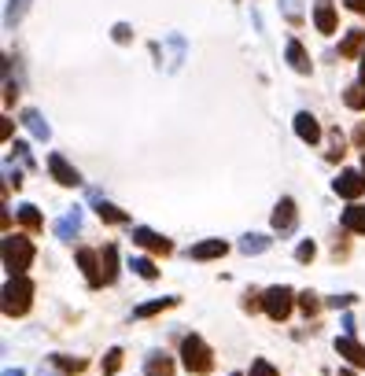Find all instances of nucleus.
Returning <instances> with one entry per match:
<instances>
[{"label":"nucleus","instance_id":"nucleus-1","mask_svg":"<svg viewBox=\"0 0 365 376\" xmlns=\"http://www.w3.org/2000/svg\"><path fill=\"white\" fill-rule=\"evenodd\" d=\"M34 262V243L26 236H4V270L8 277H26Z\"/></svg>","mask_w":365,"mask_h":376},{"label":"nucleus","instance_id":"nucleus-2","mask_svg":"<svg viewBox=\"0 0 365 376\" xmlns=\"http://www.w3.org/2000/svg\"><path fill=\"white\" fill-rule=\"evenodd\" d=\"M34 303V284L30 277H8L4 280V314L8 317H23Z\"/></svg>","mask_w":365,"mask_h":376},{"label":"nucleus","instance_id":"nucleus-3","mask_svg":"<svg viewBox=\"0 0 365 376\" xmlns=\"http://www.w3.org/2000/svg\"><path fill=\"white\" fill-rule=\"evenodd\" d=\"M181 362H185V369L188 372H196V376H207L210 369H214V354H210V347L203 343V336H185V343H181Z\"/></svg>","mask_w":365,"mask_h":376},{"label":"nucleus","instance_id":"nucleus-4","mask_svg":"<svg viewBox=\"0 0 365 376\" xmlns=\"http://www.w3.org/2000/svg\"><path fill=\"white\" fill-rule=\"evenodd\" d=\"M292 306H295V292L284 284H277V288H266L262 292V310L273 317V321H284L292 314Z\"/></svg>","mask_w":365,"mask_h":376},{"label":"nucleus","instance_id":"nucleus-5","mask_svg":"<svg viewBox=\"0 0 365 376\" xmlns=\"http://www.w3.org/2000/svg\"><path fill=\"white\" fill-rule=\"evenodd\" d=\"M295 225H299L295 199H292V195H281V203L273 207V229L281 233V236H288V233H295Z\"/></svg>","mask_w":365,"mask_h":376},{"label":"nucleus","instance_id":"nucleus-6","mask_svg":"<svg viewBox=\"0 0 365 376\" xmlns=\"http://www.w3.org/2000/svg\"><path fill=\"white\" fill-rule=\"evenodd\" d=\"M133 243L144 251H155V255H170L174 251V243H170L166 236H159L155 229H144V225H133Z\"/></svg>","mask_w":365,"mask_h":376},{"label":"nucleus","instance_id":"nucleus-7","mask_svg":"<svg viewBox=\"0 0 365 376\" xmlns=\"http://www.w3.org/2000/svg\"><path fill=\"white\" fill-rule=\"evenodd\" d=\"M332 188H336V195H343V199H358V195L365 192V173H358V170H339V177L332 181Z\"/></svg>","mask_w":365,"mask_h":376},{"label":"nucleus","instance_id":"nucleus-8","mask_svg":"<svg viewBox=\"0 0 365 376\" xmlns=\"http://www.w3.org/2000/svg\"><path fill=\"white\" fill-rule=\"evenodd\" d=\"M48 170H52V177H56L59 185H67V188H78V185H81V173H78L67 159H63L59 151H52V155H48Z\"/></svg>","mask_w":365,"mask_h":376},{"label":"nucleus","instance_id":"nucleus-9","mask_svg":"<svg viewBox=\"0 0 365 376\" xmlns=\"http://www.w3.org/2000/svg\"><path fill=\"white\" fill-rule=\"evenodd\" d=\"M314 26L321 34H336V4L332 0H314Z\"/></svg>","mask_w":365,"mask_h":376},{"label":"nucleus","instance_id":"nucleus-10","mask_svg":"<svg viewBox=\"0 0 365 376\" xmlns=\"http://www.w3.org/2000/svg\"><path fill=\"white\" fill-rule=\"evenodd\" d=\"M78 262H81V270H85V280H89L93 288H100V284H103L100 251H89V248H81V251H78Z\"/></svg>","mask_w":365,"mask_h":376},{"label":"nucleus","instance_id":"nucleus-11","mask_svg":"<svg viewBox=\"0 0 365 376\" xmlns=\"http://www.w3.org/2000/svg\"><path fill=\"white\" fill-rule=\"evenodd\" d=\"M225 251H229L225 240H203V243H196V248H188V258L192 262H210V258H222Z\"/></svg>","mask_w":365,"mask_h":376},{"label":"nucleus","instance_id":"nucleus-12","mask_svg":"<svg viewBox=\"0 0 365 376\" xmlns=\"http://www.w3.org/2000/svg\"><path fill=\"white\" fill-rule=\"evenodd\" d=\"M336 354H339V358H347L351 365L365 369V347H361L354 336H339V340H336Z\"/></svg>","mask_w":365,"mask_h":376},{"label":"nucleus","instance_id":"nucleus-13","mask_svg":"<svg viewBox=\"0 0 365 376\" xmlns=\"http://www.w3.org/2000/svg\"><path fill=\"white\" fill-rule=\"evenodd\" d=\"M144 376H174V358L166 350H152L144 358Z\"/></svg>","mask_w":365,"mask_h":376},{"label":"nucleus","instance_id":"nucleus-14","mask_svg":"<svg viewBox=\"0 0 365 376\" xmlns=\"http://www.w3.org/2000/svg\"><path fill=\"white\" fill-rule=\"evenodd\" d=\"M295 133H299V141H307V144L321 141V126H317V118L310 115V111H299L295 115Z\"/></svg>","mask_w":365,"mask_h":376},{"label":"nucleus","instance_id":"nucleus-15","mask_svg":"<svg viewBox=\"0 0 365 376\" xmlns=\"http://www.w3.org/2000/svg\"><path fill=\"white\" fill-rule=\"evenodd\" d=\"M78 233H81V207H71L67 214L56 221V236L59 240H74Z\"/></svg>","mask_w":365,"mask_h":376},{"label":"nucleus","instance_id":"nucleus-16","mask_svg":"<svg viewBox=\"0 0 365 376\" xmlns=\"http://www.w3.org/2000/svg\"><path fill=\"white\" fill-rule=\"evenodd\" d=\"M100 270H103V284H115L118 280V248H115V243L100 248Z\"/></svg>","mask_w":365,"mask_h":376},{"label":"nucleus","instance_id":"nucleus-17","mask_svg":"<svg viewBox=\"0 0 365 376\" xmlns=\"http://www.w3.org/2000/svg\"><path fill=\"white\" fill-rule=\"evenodd\" d=\"M23 126L34 133L37 141H48V137H52V129H48V122H45V115H41V111H23Z\"/></svg>","mask_w":365,"mask_h":376},{"label":"nucleus","instance_id":"nucleus-18","mask_svg":"<svg viewBox=\"0 0 365 376\" xmlns=\"http://www.w3.org/2000/svg\"><path fill=\"white\" fill-rule=\"evenodd\" d=\"M288 63H292V71L310 74V56H307V49H303V44H299L295 37L288 41Z\"/></svg>","mask_w":365,"mask_h":376},{"label":"nucleus","instance_id":"nucleus-19","mask_svg":"<svg viewBox=\"0 0 365 376\" xmlns=\"http://www.w3.org/2000/svg\"><path fill=\"white\" fill-rule=\"evenodd\" d=\"M269 236H262V233H247V236H240V243H236V248H240L244 255H262V251H269Z\"/></svg>","mask_w":365,"mask_h":376},{"label":"nucleus","instance_id":"nucleus-20","mask_svg":"<svg viewBox=\"0 0 365 376\" xmlns=\"http://www.w3.org/2000/svg\"><path fill=\"white\" fill-rule=\"evenodd\" d=\"M343 229H347V233H361V236H365V207L351 203L347 210H343Z\"/></svg>","mask_w":365,"mask_h":376},{"label":"nucleus","instance_id":"nucleus-21","mask_svg":"<svg viewBox=\"0 0 365 376\" xmlns=\"http://www.w3.org/2000/svg\"><path fill=\"white\" fill-rule=\"evenodd\" d=\"M96 214H100L103 221H111V225H125V221H130V214L118 210L115 203H107V199H100V195H96Z\"/></svg>","mask_w":365,"mask_h":376},{"label":"nucleus","instance_id":"nucleus-22","mask_svg":"<svg viewBox=\"0 0 365 376\" xmlns=\"http://www.w3.org/2000/svg\"><path fill=\"white\" fill-rule=\"evenodd\" d=\"M170 306H178L174 295H170V299H152V303L137 306V310H133V317H137V321H140V317H152V314H163V310H170Z\"/></svg>","mask_w":365,"mask_h":376},{"label":"nucleus","instance_id":"nucleus-23","mask_svg":"<svg viewBox=\"0 0 365 376\" xmlns=\"http://www.w3.org/2000/svg\"><path fill=\"white\" fill-rule=\"evenodd\" d=\"M365 44V30H351L347 37H343V44H339V56L343 59H351V56H358V49Z\"/></svg>","mask_w":365,"mask_h":376},{"label":"nucleus","instance_id":"nucleus-24","mask_svg":"<svg viewBox=\"0 0 365 376\" xmlns=\"http://www.w3.org/2000/svg\"><path fill=\"white\" fill-rule=\"evenodd\" d=\"M343 103H347V107H354V111H365V81L347 85V93H343Z\"/></svg>","mask_w":365,"mask_h":376},{"label":"nucleus","instance_id":"nucleus-25","mask_svg":"<svg viewBox=\"0 0 365 376\" xmlns=\"http://www.w3.org/2000/svg\"><path fill=\"white\" fill-rule=\"evenodd\" d=\"M26 8H30V0H8V11H4V26L11 30L15 22L26 15Z\"/></svg>","mask_w":365,"mask_h":376},{"label":"nucleus","instance_id":"nucleus-26","mask_svg":"<svg viewBox=\"0 0 365 376\" xmlns=\"http://www.w3.org/2000/svg\"><path fill=\"white\" fill-rule=\"evenodd\" d=\"M130 270H133L137 277H144V280H155V277H159V270H155L152 258H130Z\"/></svg>","mask_w":365,"mask_h":376},{"label":"nucleus","instance_id":"nucleus-27","mask_svg":"<svg viewBox=\"0 0 365 376\" xmlns=\"http://www.w3.org/2000/svg\"><path fill=\"white\" fill-rule=\"evenodd\" d=\"M19 221H23V225H26L30 233H37V229H41V214H37V207H34V203H23V207H19Z\"/></svg>","mask_w":365,"mask_h":376},{"label":"nucleus","instance_id":"nucleus-28","mask_svg":"<svg viewBox=\"0 0 365 376\" xmlns=\"http://www.w3.org/2000/svg\"><path fill=\"white\" fill-rule=\"evenodd\" d=\"M100 365H103V372H107V376L118 372V369H122V347H111V350H107Z\"/></svg>","mask_w":365,"mask_h":376},{"label":"nucleus","instance_id":"nucleus-29","mask_svg":"<svg viewBox=\"0 0 365 376\" xmlns=\"http://www.w3.org/2000/svg\"><path fill=\"white\" fill-rule=\"evenodd\" d=\"M52 362H56L63 372H81V369H85L81 358H67V354H52Z\"/></svg>","mask_w":365,"mask_h":376},{"label":"nucleus","instance_id":"nucleus-30","mask_svg":"<svg viewBox=\"0 0 365 376\" xmlns=\"http://www.w3.org/2000/svg\"><path fill=\"white\" fill-rule=\"evenodd\" d=\"M247 376H281V372H277L266 358H255V362H251V369H247Z\"/></svg>","mask_w":365,"mask_h":376},{"label":"nucleus","instance_id":"nucleus-31","mask_svg":"<svg viewBox=\"0 0 365 376\" xmlns=\"http://www.w3.org/2000/svg\"><path fill=\"white\" fill-rule=\"evenodd\" d=\"M299 306H303V314H307V317L321 310V303H317V295H314V292H303V295H299Z\"/></svg>","mask_w":365,"mask_h":376},{"label":"nucleus","instance_id":"nucleus-32","mask_svg":"<svg viewBox=\"0 0 365 376\" xmlns=\"http://www.w3.org/2000/svg\"><path fill=\"white\" fill-rule=\"evenodd\" d=\"M317 255V248H314V240H303V243H299V251H295V258L299 262H310Z\"/></svg>","mask_w":365,"mask_h":376},{"label":"nucleus","instance_id":"nucleus-33","mask_svg":"<svg viewBox=\"0 0 365 376\" xmlns=\"http://www.w3.org/2000/svg\"><path fill=\"white\" fill-rule=\"evenodd\" d=\"M325 303H329L332 310H339V306H351V303H354V295H332V299H325Z\"/></svg>","mask_w":365,"mask_h":376},{"label":"nucleus","instance_id":"nucleus-34","mask_svg":"<svg viewBox=\"0 0 365 376\" xmlns=\"http://www.w3.org/2000/svg\"><path fill=\"white\" fill-rule=\"evenodd\" d=\"M11 151H15V155H19V159H23L26 166H30V148H26L23 141H15V148H11Z\"/></svg>","mask_w":365,"mask_h":376},{"label":"nucleus","instance_id":"nucleus-35","mask_svg":"<svg viewBox=\"0 0 365 376\" xmlns=\"http://www.w3.org/2000/svg\"><path fill=\"white\" fill-rule=\"evenodd\" d=\"M115 41H118V44L130 41V26H125V22H118V26H115Z\"/></svg>","mask_w":365,"mask_h":376},{"label":"nucleus","instance_id":"nucleus-36","mask_svg":"<svg viewBox=\"0 0 365 376\" xmlns=\"http://www.w3.org/2000/svg\"><path fill=\"white\" fill-rule=\"evenodd\" d=\"M347 8L358 11V15H365V0H347Z\"/></svg>","mask_w":365,"mask_h":376},{"label":"nucleus","instance_id":"nucleus-37","mask_svg":"<svg viewBox=\"0 0 365 376\" xmlns=\"http://www.w3.org/2000/svg\"><path fill=\"white\" fill-rule=\"evenodd\" d=\"M4 376H26L23 369H4Z\"/></svg>","mask_w":365,"mask_h":376},{"label":"nucleus","instance_id":"nucleus-38","mask_svg":"<svg viewBox=\"0 0 365 376\" xmlns=\"http://www.w3.org/2000/svg\"><path fill=\"white\" fill-rule=\"evenodd\" d=\"M358 144H365V126L358 129Z\"/></svg>","mask_w":365,"mask_h":376},{"label":"nucleus","instance_id":"nucleus-39","mask_svg":"<svg viewBox=\"0 0 365 376\" xmlns=\"http://www.w3.org/2000/svg\"><path fill=\"white\" fill-rule=\"evenodd\" d=\"M339 376H354V372H339Z\"/></svg>","mask_w":365,"mask_h":376},{"label":"nucleus","instance_id":"nucleus-40","mask_svg":"<svg viewBox=\"0 0 365 376\" xmlns=\"http://www.w3.org/2000/svg\"><path fill=\"white\" fill-rule=\"evenodd\" d=\"M361 170H365V155H361Z\"/></svg>","mask_w":365,"mask_h":376},{"label":"nucleus","instance_id":"nucleus-41","mask_svg":"<svg viewBox=\"0 0 365 376\" xmlns=\"http://www.w3.org/2000/svg\"><path fill=\"white\" fill-rule=\"evenodd\" d=\"M232 376H240V372H232Z\"/></svg>","mask_w":365,"mask_h":376}]
</instances>
